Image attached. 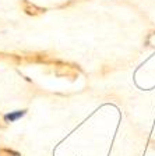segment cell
<instances>
[{"label": "cell", "mask_w": 155, "mask_h": 156, "mask_svg": "<svg viewBox=\"0 0 155 156\" xmlns=\"http://www.w3.org/2000/svg\"><path fill=\"white\" fill-rule=\"evenodd\" d=\"M21 7H23V11L27 14V16H31V17H36V16H41L46 11V9L43 7H39L36 4L31 3L29 0H21Z\"/></svg>", "instance_id": "2"}, {"label": "cell", "mask_w": 155, "mask_h": 156, "mask_svg": "<svg viewBox=\"0 0 155 156\" xmlns=\"http://www.w3.org/2000/svg\"><path fill=\"white\" fill-rule=\"evenodd\" d=\"M53 67H55V74L59 77H66L70 80H76L78 77V73L81 71V68L76 64H68V63L60 62V60H55L53 62Z\"/></svg>", "instance_id": "1"}, {"label": "cell", "mask_w": 155, "mask_h": 156, "mask_svg": "<svg viewBox=\"0 0 155 156\" xmlns=\"http://www.w3.org/2000/svg\"><path fill=\"white\" fill-rule=\"evenodd\" d=\"M25 113H27V110H16V112H11V113L6 114V116L3 117V120L6 121V123H13V121H16V120H18V119H21V117H23Z\"/></svg>", "instance_id": "3"}, {"label": "cell", "mask_w": 155, "mask_h": 156, "mask_svg": "<svg viewBox=\"0 0 155 156\" xmlns=\"http://www.w3.org/2000/svg\"><path fill=\"white\" fill-rule=\"evenodd\" d=\"M0 156H21L18 152L9 148H0Z\"/></svg>", "instance_id": "4"}]
</instances>
